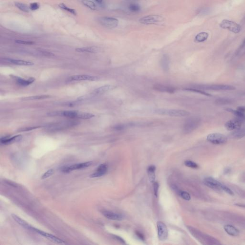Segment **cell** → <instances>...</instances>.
<instances>
[{
	"mask_svg": "<svg viewBox=\"0 0 245 245\" xmlns=\"http://www.w3.org/2000/svg\"><path fill=\"white\" fill-rule=\"evenodd\" d=\"M245 136V129H239L235 130L230 134L231 138L233 139H240Z\"/></svg>",
	"mask_w": 245,
	"mask_h": 245,
	"instance_id": "603a6c76",
	"label": "cell"
},
{
	"mask_svg": "<svg viewBox=\"0 0 245 245\" xmlns=\"http://www.w3.org/2000/svg\"><path fill=\"white\" fill-rule=\"evenodd\" d=\"M22 136L21 135H17L10 138L9 137H5L1 138V142L4 145H9L12 144L13 143L18 142L21 140Z\"/></svg>",
	"mask_w": 245,
	"mask_h": 245,
	"instance_id": "ac0fdd59",
	"label": "cell"
},
{
	"mask_svg": "<svg viewBox=\"0 0 245 245\" xmlns=\"http://www.w3.org/2000/svg\"><path fill=\"white\" fill-rule=\"evenodd\" d=\"M81 2L84 5L90 9L91 10H95L96 9L95 4L90 0H82Z\"/></svg>",
	"mask_w": 245,
	"mask_h": 245,
	"instance_id": "4dcf8cb0",
	"label": "cell"
},
{
	"mask_svg": "<svg viewBox=\"0 0 245 245\" xmlns=\"http://www.w3.org/2000/svg\"><path fill=\"white\" fill-rule=\"evenodd\" d=\"M161 66L162 68L165 71H168L169 70L170 61L169 57L167 55H164L161 60Z\"/></svg>",
	"mask_w": 245,
	"mask_h": 245,
	"instance_id": "7402d4cb",
	"label": "cell"
},
{
	"mask_svg": "<svg viewBox=\"0 0 245 245\" xmlns=\"http://www.w3.org/2000/svg\"><path fill=\"white\" fill-rule=\"evenodd\" d=\"M220 27L222 28L227 29L235 34L239 33L241 30V27L239 24L233 21L226 19L222 21V22L220 24Z\"/></svg>",
	"mask_w": 245,
	"mask_h": 245,
	"instance_id": "277c9868",
	"label": "cell"
},
{
	"mask_svg": "<svg viewBox=\"0 0 245 245\" xmlns=\"http://www.w3.org/2000/svg\"><path fill=\"white\" fill-rule=\"evenodd\" d=\"M135 234L137 235V237L138 238H139V239L140 240H145V237H144V235H143V234L142 233H140V232H138V231H137L136 233H135Z\"/></svg>",
	"mask_w": 245,
	"mask_h": 245,
	"instance_id": "bcb514c9",
	"label": "cell"
},
{
	"mask_svg": "<svg viewBox=\"0 0 245 245\" xmlns=\"http://www.w3.org/2000/svg\"><path fill=\"white\" fill-rule=\"evenodd\" d=\"M154 185V195L156 197L158 195V188H159V184L157 182H154L153 183Z\"/></svg>",
	"mask_w": 245,
	"mask_h": 245,
	"instance_id": "ee69618b",
	"label": "cell"
},
{
	"mask_svg": "<svg viewBox=\"0 0 245 245\" xmlns=\"http://www.w3.org/2000/svg\"><path fill=\"white\" fill-rule=\"evenodd\" d=\"M164 18L162 16L158 15H150L146 16L139 19V22L142 24H154L163 22Z\"/></svg>",
	"mask_w": 245,
	"mask_h": 245,
	"instance_id": "8992f818",
	"label": "cell"
},
{
	"mask_svg": "<svg viewBox=\"0 0 245 245\" xmlns=\"http://www.w3.org/2000/svg\"><path fill=\"white\" fill-rule=\"evenodd\" d=\"M58 7H59L61 9L65 10V11H67L68 12L70 13L71 14H73V15H74V16H76V15H77V12H76V11H75V10H74L73 9H71L70 8L68 7L65 4H58Z\"/></svg>",
	"mask_w": 245,
	"mask_h": 245,
	"instance_id": "d6a6232c",
	"label": "cell"
},
{
	"mask_svg": "<svg viewBox=\"0 0 245 245\" xmlns=\"http://www.w3.org/2000/svg\"><path fill=\"white\" fill-rule=\"evenodd\" d=\"M6 61L9 62L11 63H13V64H16L17 65H22V66H32L34 65V63L32 62L27 61H22V60H19V59H4Z\"/></svg>",
	"mask_w": 245,
	"mask_h": 245,
	"instance_id": "44dd1931",
	"label": "cell"
},
{
	"mask_svg": "<svg viewBox=\"0 0 245 245\" xmlns=\"http://www.w3.org/2000/svg\"><path fill=\"white\" fill-rule=\"evenodd\" d=\"M108 166L106 164H101L97 168L95 172L90 175L91 178H97L103 176L107 172Z\"/></svg>",
	"mask_w": 245,
	"mask_h": 245,
	"instance_id": "9a60e30c",
	"label": "cell"
},
{
	"mask_svg": "<svg viewBox=\"0 0 245 245\" xmlns=\"http://www.w3.org/2000/svg\"><path fill=\"white\" fill-rule=\"evenodd\" d=\"M185 91H189V92H194L196 93H199V94H203L204 95L207 96H211V95L209 93H207L204 91L201 90L200 89L197 88H185L184 89Z\"/></svg>",
	"mask_w": 245,
	"mask_h": 245,
	"instance_id": "e575fe53",
	"label": "cell"
},
{
	"mask_svg": "<svg viewBox=\"0 0 245 245\" xmlns=\"http://www.w3.org/2000/svg\"><path fill=\"white\" fill-rule=\"evenodd\" d=\"M215 101H216V104H229L231 102L230 100L229 99H225V98L217 99Z\"/></svg>",
	"mask_w": 245,
	"mask_h": 245,
	"instance_id": "74e56055",
	"label": "cell"
},
{
	"mask_svg": "<svg viewBox=\"0 0 245 245\" xmlns=\"http://www.w3.org/2000/svg\"><path fill=\"white\" fill-rule=\"evenodd\" d=\"M185 165L189 168H192V169H197L199 167L198 164L195 163V162L189 160H186L184 162Z\"/></svg>",
	"mask_w": 245,
	"mask_h": 245,
	"instance_id": "8d00e7d4",
	"label": "cell"
},
{
	"mask_svg": "<svg viewBox=\"0 0 245 245\" xmlns=\"http://www.w3.org/2000/svg\"><path fill=\"white\" fill-rule=\"evenodd\" d=\"M39 8V4L38 3H31L29 6V9L32 11H35Z\"/></svg>",
	"mask_w": 245,
	"mask_h": 245,
	"instance_id": "7bdbcfd3",
	"label": "cell"
},
{
	"mask_svg": "<svg viewBox=\"0 0 245 245\" xmlns=\"http://www.w3.org/2000/svg\"><path fill=\"white\" fill-rule=\"evenodd\" d=\"M92 164H93V162L91 161L86 162H84V163H77V164L72 165L70 166L63 167V168H62L61 170L64 173L70 172L73 170L82 169L87 168V167L90 166Z\"/></svg>",
	"mask_w": 245,
	"mask_h": 245,
	"instance_id": "9c48e42d",
	"label": "cell"
},
{
	"mask_svg": "<svg viewBox=\"0 0 245 245\" xmlns=\"http://www.w3.org/2000/svg\"><path fill=\"white\" fill-rule=\"evenodd\" d=\"M209 34L207 32H201L196 36L195 41L196 42H203L207 39Z\"/></svg>",
	"mask_w": 245,
	"mask_h": 245,
	"instance_id": "4316f807",
	"label": "cell"
},
{
	"mask_svg": "<svg viewBox=\"0 0 245 245\" xmlns=\"http://www.w3.org/2000/svg\"><path fill=\"white\" fill-rule=\"evenodd\" d=\"M16 80L18 84L23 86H28L30 84H32L34 81H35V78H29L28 80H24L20 78H16Z\"/></svg>",
	"mask_w": 245,
	"mask_h": 245,
	"instance_id": "d4e9b609",
	"label": "cell"
},
{
	"mask_svg": "<svg viewBox=\"0 0 245 245\" xmlns=\"http://www.w3.org/2000/svg\"><path fill=\"white\" fill-rule=\"evenodd\" d=\"M178 195L185 200L189 201L191 200V196L189 195L188 192L185 191H181V190H178L177 191Z\"/></svg>",
	"mask_w": 245,
	"mask_h": 245,
	"instance_id": "836d02e7",
	"label": "cell"
},
{
	"mask_svg": "<svg viewBox=\"0 0 245 245\" xmlns=\"http://www.w3.org/2000/svg\"><path fill=\"white\" fill-rule=\"evenodd\" d=\"M54 171L53 169L49 170L42 176L41 179L42 180H44V179H47V178L50 177L54 173Z\"/></svg>",
	"mask_w": 245,
	"mask_h": 245,
	"instance_id": "f35d334b",
	"label": "cell"
},
{
	"mask_svg": "<svg viewBox=\"0 0 245 245\" xmlns=\"http://www.w3.org/2000/svg\"><path fill=\"white\" fill-rule=\"evenodd\" d=\"M225 231L229 235H231L233 237H236L239 235V231L238 229L235 227L234 226L230 225H225L224 227Z\"/></svg>",
	"mask_w": 245,
	"mask_h": 245,
	"instance_id": "d6986e66",
	"label": "cell"
},
{
	"mask_svg": "<svg viewBox=\"0 0 245 245\" xmlns=\"http://www.w3.org/2000/svg\"><path fill=\"white\" fill-rule=\"evenodd\" d=\"M30 230L33 231L34 232H36L38 234L42 236H43L46 238H47L48 240H51L53 242L56 243L57 244H64L65 243L64 241L61 240V239H59V238L55 237V235H52L49 234V233H46L44 231L38 229L37 228H35V227H33L32 226L30 228Z\"/></svg>",
	"mask_w": 245,
	"mask_h": 245,
	"instance_id": "ba28073f",
	"label": "cell"
},
{
	"mask_svg": "<svg viewBox=\"0 0 245 245\" xmlns=\"http://www.w3.org/2000/svg\"><path fill=\"white\" fill-rule=\"evenodd\" d=\"M42 53L44 55L46 56H48V57H53L54 56V54L53 53H51V52H47V51H41Z\"/></svg>",
	"mask_w": 245,
	"mask_h": 245,
	"instance_id": "7dc6e473",
	"label": "cell"
},
{
	"mask_svg": "<svg viewBox=\"0 0 245 245\" xmlns=\"http://www.w3.org/2000/svg\"><path fill=\"white\" fill-rule=\"evenodd\" d=\"M100 48L97 47H88L76 48V51L81 53H96L100 52Z\"/></svg>",
	"mask_w": 245,
	"mask_h": 245,
	"instance_id": "ffe728a7",
	"label": "cell"
},
{
	"mask_svg": "<svg viewBox=\"0 0 245 245\" xmlns=\"http://www.w3.org/2000/svg\"><path fill=\"white\" fill-rule=\"evenodd\" d=\"M237 110H239V111H240V112H241L245 113V107H244V106H240V107H238V108H237Z\"/></svg>",
	"mask_w": 245,
	"mask_h": 245,
	"instance_id": "681fc988",
	"label": "cell"
},
{
	"mask_svg": "<svg viewBox=\"0 0 245 245\" xmlns=\"http://www.w3.org/2000/svg\"><path fill=\"white\" fill-rule=\"evenodd\" d=\"M153 89L155 90L158 91V92L166 93H170V94L174 93L176 91V89L174 87L161 84H156L154 85Z\"/></svg>",
	"mask_w": 245,
	"mask_h": 245,
	"instance_id": "5bb4252c",
	"label": "cell"
},
{
	"mask_svg": "<svg viewBox=\"0 0 245 245\" xmlns=\"http://www.w3.org/2000/svg\"><path fill=\"white\" fill-rule=\"evenodd\" d=\"M156 167L154 165L150 166L147 169V174L149 176V179L150 182L154 183L156 178L155 176Z\"/></svg>",
	"mask_w": 245,
	"mask_h": 245,
	"instance_id": "484cf974",
	"label": "cell"
},
{
	"mask_svg": "<svg viewBox=\"0 0 245 245\" xmlns=\"http://www.w3.org/2000/svg\"><path fill=\"white\" fill-rule=\"evenodd\" d=\"M204 183L206 186L210 188L216 190H221L223 184L220 183L213 178L207 177L204 180Z\"/></svg>",
	"mask_w": 245,
	"mask_h": 245,
	"instance_id": "8fae6325",
	"label": "cell"
},
{
	"mask_svg": "<svg viewBox=\"0 0 245 245\" xmlns=\"http://www.w3.org/2000/svg\"><path fill=\"white\" fill-rule=\"evenodd\" d=\"M201 119L199 117H192L186 120L184 126L185 133H189L195 130L200 126Z\"/></svg>",
	"mask_w": 245,
	"mask_h": 245,
	"instance_id": "7a4b0ae2",
	"label": "cell"
},
{
	"mask_svg": "<svg viewBox=\"0 0 245 245\" xmlns=\"http://www.w3.org/2000/svg\"><path fill=\"white\" fill-rule=\"evenodd\" d=\"M207 140L209 142L215 145H223L227 141V138L223 134L212 133L207 135Z\"/></svg>",
	"mask_w": 245,
	"mask_h": 245,
	"instance_id": "3957f363",
	"label": "cell"
},
{
	"mask_svg": "<svg viewBox=\"0 0 245 245\" xmlns=\"http://www.w3.org/2000/svg\"><path fill=\"white\" fill-rule=\"evenodd\" d=\"M154 113L160 115H165L173 117H186L190 115L188 112L178 109H157L154 110Z\"/></svg>",
	"mask_w": 245,
	"mask_h": 245,
	"instance_id": "6da1fadb",
	"label": "cell"
},
{
	"mask_svg": "<svg viewBox=\"0 0 245 245\" xmlns=\"http://www.w3.org/2000/svg\"><path fill=\"white\" fill-rule=\"evenodd\" d=\"M126 127H127L126 124H118L114 126V129L115 131H122L125 129Z\"/></svg>",
	"mask_w": 245,
	"mask_h": 245,
	"instance_id": "b9f144b4",
	"label": "cell"
},
{
	"mask_svg": "<svg viewBox=\"0 0 245 245\" xmlns=\"http://www.w3.org/2000/svg\"><path fill=\"white\" fill-rule=\"evenodd\" d=\"M94 117V115L89 113L82 112H79L77 118L82 119H89Z\"/></svg>",
	"mask_w": 245,
	"mask_h": 245,
	"instance_id": "f546056e",
	"label": "cell"
},
{
	"mask_svg": "<svg viewBox=\"0 0 245 245\" xmlns=\"http://www.w3.org/2000/svg\"><path fill=\"white\" fill-rule=\"evenodd\" d=\"M129 10L132 12H138L141 10L140 5L137 3H131L128 6Z\"/></svg>",
	"mask_w": 245,
	"mask_h": 245,
	"instance_id": "1f68e13d",
	"label": "cell"
},
{
	"mask_svg": "<svg viewBox=\"0 0 245 245\" xmlns=\"http://www.w3.org/2000/svg\"><path fill=\"white\" fill-rule=\"evenodd\" d=\"M100 78L97 76L89 75H78L71 76L69 80L71 81H95L99 80Z\"/></svg>",
	"mask_w": 245,
	"mask_h": 245,
	"instance_id": "7c38bea8",
	"label": "cell"
},
{
	"mask_svg": "<svg viewBox=\"0 0 245 245\" xmlns=\"http://www.w3.org/2000/svg\"><path fill=\"white\" fill-rule=\"evenodd\" d=\"M50 97V95H43L32 96L27 97L21 99L22 101H32L36 100H41V99H47Z\"/></svg>",
	"mask_w": 245,
	"mask_h": 245,
	"instance_id": "83f0119b",
	"label": "cell"
},
{
	"mask_svg": "<svg viewBox=\"0 0 245 245\" xmlns=\"http://www.w3.org/2000/svg\"><path fill=\"white\" fill-rule=\"evenodd\" d=\"M221 189H222V190H223V191H225V192L228 193V195H234V192H233V191H232L228 187L225 185H222V187H221Z\"/></svg>",
	"mask_w": 245,
	"mask_h": 245,
	"instance_id": "ab89813d",
	"label": "cell"
},
{
	"mask_svg": "<svg viewBox=\"0 0 245 245\" xmlns=\"http://www.w3.org/2000/svg\"><path fill=\"white\" fill-rule=\"evenodd\" d=\"M103 215L107 218L115 221H121L124 218L121 214L107 211L103 212Z\"/></svg>",
	"mask_w": 245,
	"mask_h": 245,
	"instance_id": "2e32d148",
	"label": "cell"
},
{
	"mask_svg": "<svg viewBox=\"0 0 245 245\" xmlns=\"http://www.w3.org/2000/svg\"><path fill=\"white\" fill-rule=\"evenodd\" d=\"M242 126L240 120H231L225 124V127L229 131L235 130L240 129Z\"/></svg>",
	"mask_w": 245,
	"mask_h": 245,
	"instance_id": "4fadbf2b",
	"label": "cell"
},
{
	"mask_svg": "<svg viewBox=\"0 0 245 245\" xmlns=\"http://www.w3.org/2000/svg\"><path fill=\"white\" fill-rule=\"evenodd\" d=\"M242 47H245V39L244 41H243V42L242 44Z\"/></svg>",
	"mask_w": 245,
	"mask_h": 245,
	"instance_id": "816d5d0a",
	"label": "cell"
},
{
	"mask_svg": "<svg viewBox=\"0 0 245 245\" xmlns=\"http://www.w3.org/2000/svg\"><path fill=\"white\" fill-rule=\"evenodd\" d=\"M99 22L103 27L107 28H115L119 24L118 20L110 17H101L99 19Z\"/></svg>",
	"mask_w": 245,
	"mask_h": 245,
	"instance_id": "52a82bcc",
	"label": "cell"
},
{
	"mask_svg": "<svg viewBox=\"0 0 245 245\" xmlns=\"http://www.w3.org/2000/svg\"><path fill=\"white\" fill-rule=\"evenodd\" d=\"M115 88H116L115 86L111 85H105L99 87L98 88L94 90V91L92 92V94L98 95V94H103L106 92L112 91L113 90L115 89Z\"/></svg>",
	"mask_w": 245,
	"mask_h": 245,
	"instance_id": "e0dca14e",
	"label": "cell"
},
{
	"mask_svg": "<svg viewBox=\"0 0 245 245\" xmlns=\"http://www.w3.org/2000/svg\"><path fill=\"white\" fill-rule=\"evenodd\" d=\"M226 110L229 112L232 113V114L235 115L240 120H244L245 119V113L241 112L239 110H234L232 109H227Z\"/></svg>",
	"mask_w": 245,
	"mask_h": 245,
	"instance_id": "f1b7e54d",
	"label": "cell"
},
{
	"mask_svg": "<svg viewBox=\"0 0 245 245\" xmlns=\"http://www.w3.org/2000/svg\"><path fill=\"white\" fill-rule=\"evenodd\" d=\"M157 228L159 240L162 241L166 240L168 235L167 226L162 222L158 221V222L157 223Z\"/></svg>",
	"mask_w": 245,
	"mask_h": 245,
	"instance_id": "30bf717a",
	"label": "cell"
},
{
	"mask_svg": "<svg viewBox=\"0 0 245 245\" xmlns=\"http://www.w3.org/2000/svg\"><path fill=\"white\" fill-rule=\"evenodd\" d=\"M195 88L202 90H213V91H227V90H234L235 89V88L234 86L224 84L202 85V86H196Z\"/></svg>",
	"mask_w": 245,
	"mask_h": 245,
	"instance_id": "5b68a950",
	"label": "cell"
},
{
	"mask_svg": "<svg viewBox=\"0 0 245 245\" xmlns=\"http://www.w3.org/2000/svg\"><path fill=\"white\" fill-rule=\"evenodd\" d=\"M114 236L116 240H118V241L120 242L123 243H125V241L124 240V239L122 238H120V237L117 236V235H114Z\"/></svg>",
	"mask_w": 245,
	"mask_h": 245,
	"instance_id": "c3c4849f",
	"label": "cell"
},
{
	"mask_svg": "<svg viewBox=\"0 0 245 245\" xmlns=\"http://www.w3.org/2000/svg\"><path fill=\"white\" fill-rule=\"evenodd\" d=\"M15 5L17 8L19 9L21 11L24 12H28L29 11V8L25 4L21 3H16Z\"/></svg>",
	"mask_w": 245,
	"mask_h": 245,
	"instance_id": "d590c367",
	"label": "cell"
},
{
	"mask_svg": "<svg viewBox=\"0 0 245 245\" xmlns=\"http://www.w3.org/2000/svg\"><path fill=\"white\" fill-rule=\"evenodd\" d=\"M39 127H25V128H20V129H18L17 131L18 132H25L28 131L32 130H34V129H36V128H39Z\"/></svg>",
	"mask_w": 245,
	"mask_h": 245,
	"instance_id": "f6af8a7d",
	"label": "cell"
},
{
	"mask_svg": "<svg viewBox=\"0 0 245 245\" xmlns=\"http://www.w3.org/2000/svg\"><path fill=\"white\" fill-rule=\"evenodd\" d=\"M16 43L22 44V45H33L34 44V42L32 41H24V40H16L15 41Z\"/></svg>",
	"mask_w": 245,
	"mask_h": 245,
	"instance_id": "60d3db41",
	"label": "cell"
},
{
	"mask_svg": "<svg viewBox=\"0 0 245 245\" xmlns=\"http://www.w3.org/2000/svg\"><path fill=\"white\" fill-rule=\"evenodd\" d=\"M95 1H96L97 3H99V4H101L102 3L103 0H95Z\"/></svg>",
	"mask_w": 245,
	"mask_h": 245,
	"instance_id": "f907efd6",
	"label": "cell"
},
{
	"mask_svg": "<svg viewBox=\"0 0 245 245\" xmlns=\"http://www.w3.org/2000/svg\"><path fill=\"white\" fill-rule=\"evenodd\" d=\"M12 216L13 218L17 223L19 224V225H20L21 226H22L24 227V228L30 230V228L31 226L29 225V224H28L25 221L23 220L21 218L19 217H18V216H17L16 215H15V214H12Z\"/></svg>",
	"mask_w": 245,
	"mask_h": 245,
	"instance_id": "cb8c5ba5",
	"label": "cell"
}]
</instances>
